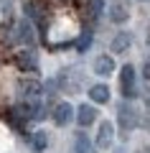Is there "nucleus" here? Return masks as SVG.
Instances as JSON below:
<instances>
[{
    "instance_id": "nucleus-12",
    "label": "nucleus",
    "mask_w": 150,
    "mask_h": 153,
    "mask_svg": "<svg viewBox=\"0 0 150 153\" xmlns=\"http://www.w3.org/2000/svg\"><path fill=\"white\" fill-rule=\"evenodd\" d=\"M89 100L97 102V105L107 102V100H109V87H107V84H92V87H89Z\"/></svg>"
},
{
    "instance_id": "nucleus-4",
    "label": "nucleus",
    "mask_w": 150,
    "mask_h": 153,
    "mask_svg": "<svg viewBox=\"0 0 150 153\" xmlns=\"http://www.w3.org/2000/svg\"><path fill=\"white\" fill-rule=\"evenodd\" d=\"M112 138H115V125L109 120H104L102 125H99V133H97V148L107 151V148L112 146Z\"/></svg>"
},
{
    "instance_id": "nucleus-5",
    "label": "nucleus",
    "mask_w": 150,
    "mask_h": 153,
    "mask_svg": "<svg viewBox=\"0 0 150 153\" xmlns=\"http://www.w3.org/2000/svg\"><path fill=\"white\" fill-rule=\"evenodd\" d=\"M16 64H18V66H21V69H23V71H36V69H38V56H36V54H33V51H31V49H28V51H26V49H23V51H21V54H18V56H16Z\"/></svg>"
},
{
    "instance_id": "nucleus-7",
    "label": "nucleus",
    "mask_w": 150,
    "mask_h": 153,
    "mask_svg": "<svg viewBox=\"0 0 150 153\" xmlns=\"http://www.w3.org/2000/svg\"><path fill=\"white\" fill-rule=\"evenodd\" d=\"M18 41L26 44V46H33L36 36H33V23H31V18H23V21L18 23Z\"/></svg>"
},
{
    "instance_id": "nucleus-1",
    "label": "nucleus",
    "mask_w": 150,
    "mask_h": 153,
    "mask_svg": "<svg viewBox=\"0 0 150 153\" xmlns=\"http://www.w3.org/2000/svg\"><path fill=\"white\" fill-rule=\"evenodd\" d=\"M120 87H122L125 100L137 97V76H135V66L132 64L122 66V71H120Z\"/></svg>"
},
{
    "instance_id": "nucleus-17",
    "label": "nucleus",
    "mask_w": 150,
    "mask_h": 153,
    "mask_svg": "<svg viewBox=\"0 0 150 153\" xmlns=\"http://www.w3.org/2000/svg\"><path fill=\"white\" fill-rule=\"evenodd\" d=\"M89 46H92V33H89V31H84V33L79 36V41H76V51H79V54H84Z\"/></svg>"
},
{
    "instance_id": "nucleus-13",
    "label": "nucleus",
    "mask_w": 150,
    "mask_h": 153,
    "mask_svg": "<svg viewBox=\"0 0 150 153\" xmlns=\"http://www.w3.org/2000/svg\"><path fill=\"white\" fill-rule=\"evenodd\" d=\"M112 54H122V51H127L130 49V33H125V31H120L117 36L112 38Z\"/></svg>"
},
{
    "instance_id": "nucleus-2",
    "label": "nucleus",
    "mask_w": 150,
    "mask_h": 153,
    "mask_svg": "<svg viewBox=\"0 0 150 153\" xmlns=\"http://www.w3.org/2000/svg\"><path fill=\"white\" fill-rule=\"evenodd\" d=\"M117 120H120V125L125 128V130H132L135 125H137V112H135V107L125 100V102H120V107H117Z\"/></svg>"
},
{
    "instance_id": "nucleus-8",
    "label": "nucleus",
    "mask_w": 150,
    "mask_h": 153,
    "mask_svg": "<svg viewBox=\"0 0 150 153\" xmlns=\"http://www.w3.org/2000/svg\"><path fill=\"white\" fill-rule=\"evenodd\" d=\"M94 120H97V110L92 107V105H81V107L76 110V123H79L81 128H89Z\"/></svg>"
},
{
    "instance_id": "nucleus-9",
    "label": "nucleus",
    "mask_w": 150,
    "mask_h": 153,
    "mask_svg": "<svg viewBox=\"0 0 150 153\" xmlns=\"http://www.w3.org/2000/svg\"><path fill=\"white\" fill-rule=\"evenodd\" d=\"M18 89H21V97H26V100H38L43 94V89H41V84L38 82H21L18 84Z\"/></svg>"
},
{
    "instance_id": "nucleus-11",
    "label": "nucleus",
    "mask_w": 150,
    "mask_h": 153,
    "mask_svg": "<svg viewBox=\"0 0 150 153\" xmlns=\"http://www.w3.org/2000/svg\"><path fill=\"white\" fill-rule=\"evenodd\" d=\"M109 21L112 23H125L127 21V8H125V3H120V0L109 3Z\"/></svg>"
},
{
    "instance_id": "nucleus-6",
    "label": "nucleus",
    "mask_w": 150,
    "mask_h": 153,
    "mask_svg": "<svg viewBox=\"0 0 150 153\" xmlns=\"http://www.w3.org/2000/svg\"><path fill=\"white\" fill-rule=\"evenodd\" d=\"M112 71H115V59H112V56L102 54V56H97V59H94V74L97 76H109Z\"/></svg>"
},
{
    "instance_id": "nucleus-3",
    "label": "nucleus",
    "mask_w": 150,
    "mask_h": 153,
    "mask_svg": "<svg viewBox=\"0 0 150 153\" xmlns=\"http://www.w3.org/2000/svg\"><path fill=\"white\" fill-rule=\"evenodd\" d=\"M71 120H76L74 107H71L69 102H59L54 107V123H56V125H69Z\"/></svg>"
},
{
    "instance_id": "nucleus-14",
    "label": "nucleus",
    "mask_w": 150,
    "mask_h": 153,
    "mask_svg": "<svg viewBox=\"0 0 150 153\" xmlns=\"http://www.w3.org/2000/svg\"><path fill=\"white\" fill-rule=\"evenodd\" d=\"M74 153H94V146L89 143L86 133H76V138H74Z\"/></svg>"
},
{
    "instance_id": "nucleus-18",
    "label": "nucleus",
    "mask_w": 150,
    "mask_h": 153,
    "mask_svg": "<svg viewBox=\"0 0 150 153\" xmlns=\"http://www.w3.org/2000/svg\"><path fill=\"white\" fill-rule=\"evenodd\" d=\"M117 153H122V151H117Z\"/></svg>"
},
{
    "instance_id": "nucleus-16",
    "label": "nucleus",
    "mask_w": 150,
    "mask_h": 153,
    "mask_svg": "<svg viewBox=\"0 0 150 153\" xmlns=\"http://www.w3.org/2000/svg\"><path fill=\"white\" fill-rule=\"evenodd\" d=\"M31 143H33V148H36V151H46L48 138H46V133H43V130H38V133H33V135H31Z\"/></svg>"
},
{
    "instance_id": "nucleus-15",
    "label": "nucleus",
    "mask_w": 150,
    "mask_h": 153,
    "mask_svg": "<svg viewBox=\"0 0 150 153\" xmlns=\"http://www.w3.org/2000/svg\"><path fill=\"white\" fill-rule=\"evenodd\" d=\"M102 10H104V3H102V0H89L86 8H84V13H86L89 21H97V18L102 16Z\"/></svg>"
},
{
    "instance_id": "nucleus-10",
    "label": "nucleus",
    "mask_w": 150,
    "mask_h": 153,
    "mask_svg": "<svg viewBox=\"0 0 150 153\" xmlns=\"http://www.w3.org/2000/svg\"><path fill=\"white\" fill-rule=\"evenodd\" d=\"M23 13H26V18L36 21L41 28H46L43 26V5L41 3H26V5H23Z\"/></svg>"
}]
</instances>
